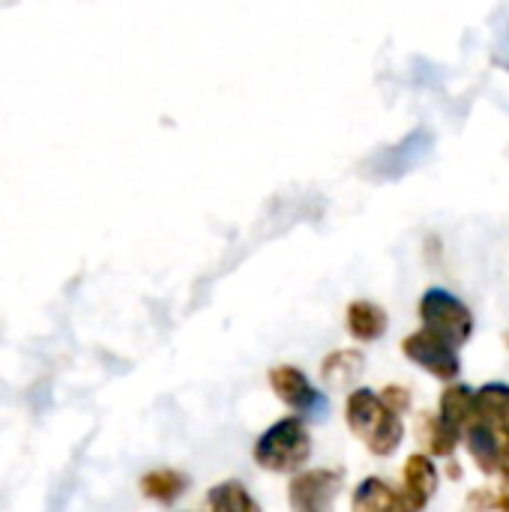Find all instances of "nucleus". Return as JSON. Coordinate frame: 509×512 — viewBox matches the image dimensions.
<instances>
[{
	"label": "nucleus",
	"mask_w": 509,
	"mask_h": 512,
	"mask_svg": "<svg viewBox=\"0 0 509 512\" xmlns=\"http://www.w3.org/2000/svg\"><path fill=\"white\" fill-rule=\"evenodd\" d=\"M345 417H348L351 432L375 456H393L399 450L402 438H405V426L399 420V411H393L372 390H354L348 396Z\"/></svg>",
	"instance_id": "f257e3e1"
},
{
	"label": "nucleus",
	"mask_w": 509,
	"mask_h": 512,
	"mask_svg": "<svg viewBox=\"0 0 509 512\" xmlns=\"http://www.w3.org/2000/svg\"><path fill=\"white\" fill-rule=\"evenodd\" d=\"M252 456L261 468L276 471V474L300 471L312 456V438H309L306 423L300 417H285V420L273 423L258 438Z\"/></svg>",
	"instance_id": "f03ea898"
},
{
	"label": "nucleus",
	"mask_w": 509,
	"mask_h": 512,
	"mask_svg": "<svg viewBox=\"0 0 509 512\" xmlns=\"http://www.w3.org/2000/svg\"><path fill=\"white\" fill-rule=\"evenodd\" d=\"M420 318H423V327H429L432 333H438L441 339H447L456 348H462L474 333V315L447 288H429L423 294Z\"/></svg>",
	"instance_id": "7ed1b4c3"
},
{
	"label": "nucleus",
	"mask_w": 509,
	"mask_h": 512,
	"mask_svg": "<svg viewBox=\"0 0 509 512\" xmlns=\"http://www.w3.org/2000/svg\"><path fill=\"white\" fill-rule=\"evenodd\" d=\"M270 387L273 393L291 408L297 411L300 417H312V420H324L330 405H327V396L318 393L309 378L297 369V366H276L270 372Z\"/></svg>",
	"instance_id": "20e7f679"
},
{
	"label": "nucleus",
	"mask_w": 509,
	"mask_h": 512,
	"mask_svg": "<svg viewBox=\"0 0 509 512\" xmlns=\"http://www.w3.org/2000/svg\"><path fill=\"white\" fill-rule=\"evenodd\" d=\"M402 351H405L408 360H414L417 366H423L426 372H432L441 381H453L459 375V369H462L456 345H450L447 339H441L429 327H423L414 336H408L402 342Z\"/></svg>",
	"instance_id": "39448f33"
},
{
	"label": "nucleus",
	"mask_w": 509,
	"mask_h": 512,
	"mask_svg": "<svg viewBox=\"0 0 509 512\" xmlns=\"http://www.w3.org/2000/svg\"><path fill=\"white\" fill-rule=\"evenodd\" d=\"M339 483H342V474L339 471H324V468L306 471V474H300V477L291 480L288 501H291L294 510H327L330 501H333V495H336V489H339Z\"/></svg>",
	"instance_id": "423d86ee"
},
{
	"label": "nucleus",
	"mask_w": 509,
	"mask_h": 512,
	"mask_svg": "<svg viewBox=\"0 0 509 512\" xmlns=\"http://www.w3.org/2000/svg\"><path fill=\"white\" fill-rule=\"evenodd\" d=\"M402 480H405V489H402L405 510H423L438 489V471L429 456H411L405 462Z\"/></svg>",
	"instance_id": "0eeeda50"
},
{
	"label": "nucleus",
	"mask_w": 509,
	"mask_h": 512,
	"mask_svg": "<svg viewBox=\"0 0 509 512\" xmlns=\"http://www.w3.org/2000/svg\"><path fill=\"white\" fill-rule=\"evenodd\" d=\"M465 444H468V453L474 456V462H477L483 471H489V474L501 471V462H504L509 447L489 423L474 420V423L465 429Z\"/></svg>",
	"instance_id": "6e6552de"
},
{
	"label": "nucleus",
	"mask_w": 509,
	"mask_h": 512,
	"mask_svg": "<svg viewBox=\"0 0 509 512\" xmlns=\"http://www.w3.org/2000/svg\"><path fill=\"white\" fill-rule=\"evenodd\" d=\"M477 420L489 423L509 447V387L507 384H486L477 390Z\"/></svg>",
	"instance_id": "1a4fd4ad"
},
{
	"label": "nucleus",
	"mask_w": 509,
	"mask_h": 512,
	"mask_svg": "<svg viewBox=\"0 0 509 512\" xmlns=\"http://www.w3.org/2000/svg\"><path fill=\"white\" fill-rule=\"evenodd\" d=\"M429 147H432V138H429V132H414L411 138H405L399 147H393V150H387L384 153V159H381V165H378V174L384 177V174H405L408 168H414L426 153H429Z\"/></svg>",
	"instance_id": "9d476101"
},
{
	"label": "nucleus",
	"mask_w": 509,
	"mask_h": 512,
	"mask_svg": "<svg viewBox=\"0 0 509 512\" xmlns=\"http://www.w3.org/2000/svg\"><path fill=\"white\" fill-rule=\"evenodd\" d=\"M348 330L357 342H378L387 333V312L369 300L348 306Z\"/></svg>",
	"instance_id": "9b49d317"
},
{
	"label": "nucleus",
	"mask_w": 509,
	"mask_h": 512,
	"mask_svg": "<svg viewBox=\"0 0 509 512\" xmlns=\"http://www.w3.org/2000/svg\"><path fill=\"white\" fill-rule=\"evenodd\" d=\"M354 510L357 512H387V510H405V501L396 489H390L384 480L369 477L357 486L354 492Z\"/></svg>",
	"instance_id": "f8f14e48"
},
{
	"label": "nucleus",
	"mask_w": 509,
	"mask_h": 512,
	"mask_svg": "<svg viewBox=\"0 0 509 512\" xmlns=\"http://www.w3.org/2000/svg\"><path fill=\"white\" fill-rule=\"evenodd\" d=\"M441 417L453 429L465 432L477 420V393L471 387H447L441 399Z\"/></svg>",
	"instance_id": "ddd939ff"
},
{
	"label": "nucleus",
	"mask_w": 509,
	"mask_h": 512,
	"mask_svg": "<svg viewBox=\"0 0 509 512\" xmlns=\"http://www.w3.org/2000/svg\"><path fill=\"white\" fill-rule=\"evenodd\" d=\"M423 447L435 456H450L459 444V429H453L441 414H423L420 420V429H417Z\"/></svg>",
	"instance_id": "4468645a"
},
{
	"label": "nucleus",
	"mask_w": 509,
	"mask_h": 512,
	"mask_svg": "<svg viewBox=\"0 0 509 512\" xmlns=\"http://www.w3.org/2000/svg\"><path fill=\"white\" fill-rule=\"evenodd\" d=\"M141 489L147 498L153 501H162V504H171L183 495L186 489V477L171 471V468H162V471H150L144 480H141Z\"/></svg>",
	"instance_id": "2eb2a0df"
},
{
	"label": "nucleus",
	"mask_w": 509,
	"mask_h": 512,
	"mask_svg": "<svg viewBox=\"0 0 509 512\" xmlns=\"http://www.w3.org/2000/svg\"><path fill=\"white\" fill-rule=\"evenodd\" d=\"M360 369H363V354L354 348H342L321 363V375L327 384H348L360 375Z\"/></svg>",
	"instance_id": "dca6fc26"
},
{
	"label": "nucleus",
	"mask_w": 509,
	"mask_h": 512,
	"mask_svg": "<svg viewBox=\"0 0 509 512\" xmlns=\"http://www.w3.org/2000/svg\"><path fill=\"white\" fill-rule=\"evenodd\" d=\"M207 507L210 510H222V512H258V504L249 498L246 486L240 483H225V486H216L207 498Z\"/></svg>",
	"instance_id": "f3484780"
},
{
	"label": "nucleus",
	"mask_w": 509,
	"mask_h": 512,
	"mask_svg": "<svg viewBox=\"0 0 509 512\" xmlns=\"http://www.w3.org/2000/svg\"><path fill=\"white\" fill-rule=\"evenodd\" d=\"M381 399H384L393 411H399V414H405V411L411 408V396H408V390H402V387H387Z\"/></svg>",
	"instance_id": "a211bd4d"
},
{
	"label": "nucleus",
	"mask_w": 509,
	"mask_h": 512,
	"mask_svg": "<svg viewBox=\"0 0 509 512\" xmlns=\"http://www.w3.org/2000/svg\"><path fill=\"white\" fill-rule=\"evenodd\" d=\"M501 474H504V495H501V501H504V507H509V450L507 456H504V462H501Z\"/></svg>",
	"instance_id": "6ab92c4d"
}]
</instances>
